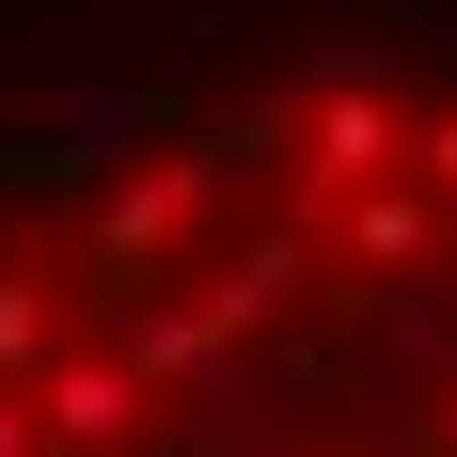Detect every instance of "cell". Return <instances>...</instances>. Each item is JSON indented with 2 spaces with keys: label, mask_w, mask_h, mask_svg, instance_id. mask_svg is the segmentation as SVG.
Masks as SVG:
<instances>
[{
  "label": "cell",
  "mask_w": 457,
  "mask_h": 457,
  "mask_svg": "<svg viewBox=\"0 0 457 457\" xmlns=\"http://www.w3.org/2000/svg\"><path fill=\"white\" fill-rule=\"evenodd\" d=\"M253 158H284V111H253V127H174L158 158H127L111 189H79V269L63 284H95V300L189 284L205 269V221L253 189Z\"/></svg>",
  "instance_id": "cell-1"
},
{
  "label": "cell",
  "mask_w": 457,
  "mask_h": 457,
  "mask_svg": "<svg viewBox=\"0 0 457 457\" xmlns=\"http://www.w3.org/2000/svg\"><path fill=\"white\" fill-rule=\"evenodd\" d=\"M316 284H331L316 221H284V205H269V221H237V237H205V269H189L174 300H189L205 331H221V347H253V363H269L284 331H300V300H316Z\"/></svg>",
  "instance_id": "cell-2"
},
{
  "label": "cell",
  "mask_w": 457,
  "mask_h": 457,
  "mask_svg": "<svg viewBox=\"0 0 457 457\" xmlns=\"http://www.w3.org/2000/svg\"><path fill=\"white\" fill-rule=\"evenodd\" d=\"M158 142H174V95H158V79H63L0 174H32V189H111L127 158H158Z\"/></svg>",
  "instance_id": "cell-3"
},
{
  "label": "cell",
  "mask_w": 457,
  "mask_h": 457,
  "mask_svg": "<svg viewBox=\"0 0 457 457\" xmlns=\"http://www.w3.org/2000/svg\"><path fill=\"white\" fill-rule=\"evenodd\" d=\"M32 442H47V457H127V442H158V395L127 378V347L79 331V347L32 363Z\"/></svg>",
  "instance_id": "cell-4"
},
{
  "label": "cell",
  "mask_w": 457,
  "mask_h": 457,
  "mask_svg": "<svg viewBox=\"0 0 457 457\" xmlns=\"http://www.w3.org/2000/svg\"><path fill=\"white\" fill-rule=\"evenodd\" d=\"M316 253L347 269V300H378V284H426V269H457V221L426 205L411 174H378V189H347V205L316 221Z\"/></svg>",
  "instance_id": "cell-5"
},
{
  "label": "cell",
  "mask_w": 457,
  "mask_h": 457,
  "mask_svg": "<svg viewBox=\"0 0 457 457\" xmlns=\"http://www.w3.org/2000/svg\"><path fill=\"white\" fill-rule=\"evenodd\" d=\"M47 347H63V269H0V395H32Z\"/></svg>",
  "instance_id": "cell-6"
},
{
  "label": "cell",
  "mask_w": 457,
  "mask_h": 457,
  "mask_svg": "<svg viewBox=\"0 0 457 457\" xmlns=\"http://www.w3.org/2000/svg\"><path fill=\"white\" fill-rule=\"evenodd\" d=\"M395 174H411L426 205H442V221H457V111H442V127H411V158H395Z\"/></svg>",
  "instance_id": "cell-7"
},
{
  "label": "cell",
  "mask_w": 457,
  "mask_h": 457,
  "mask_svg": "<svg viewBox=\"0 0 457 457\" xmlns=\"http://www.w3.org/2000/svg\"><path fill=\"white\" fill-rule=\"evenodd\" d=\"M0 457H47V442H32V395H0Z\"/></svg>",
  "instance_id": "cell-8"
},
{
  "label": "cell",
  "mask_w": 457,
  "mask_h": 457,
  "mask_svg": "<svg viewBox=\"0 0 457 457\" xmlns=\"http://www.w3.org/2000/svg\"><path fill=\"white\" fill-rule=\"evenodd\" d=\"M127 457H221V442H174V426H158V442H127Z\"/></svg>",
  "instance_id": "cell-9"
}]
</instances>
